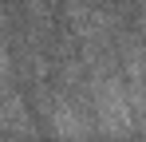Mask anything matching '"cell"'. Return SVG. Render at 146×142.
I'll return each mask as SVG.
<instances>
[{"mask_svg":"<svg viewBox=\"0 0 146 142\" xmlns=\"http://www.w3.org/2000/svg\"><path fill=\"white\" fill-rule=\"evenodd\" d=\"M95 122L107 134H126L138 122V95H122L119 79H103L95 83Z\"/></svg>","mask_w":146,"mask_h":142,"instance_id":"obj_1","label":"cell"},{"mask_svg":"<svg viewBox=\"0 0 146 142\" xmlns=\"http://www.w3.org/2000/svg\"><path fill=\"white\" fill-rule=\"evenodd\" d=\"M48 126L55 138H67V142H79L87 138V118H83V107H75L71 99H51L48 107Z\"/></svg>","mask_w":146,"mask_h":142,"instance_id":"obj_2","label":"cell"}]
</instances>
